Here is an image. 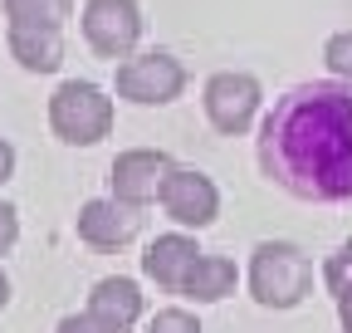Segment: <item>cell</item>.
I'll use <instances>...</instances> for the list:
<instances>
[{"instance_id": "8992f818", "label": "cell", "mask_w": 352, "mask_h": 333, "mask_svg": "<svg viewBox=\"0 0 352 333\" xmlns=\"http://www.w3.org/2000/svg\"><path fill=\"white\" fill-rule=\"evenodd\" d=\"M171 172H176V162L162 147H132V152H118L108 182H113V196L122 206H138L142 211L147 201H162V186H166Z\"/></svg>"}, {"instance_id": "5b68a950", "label": "cell", "mask_w": 352, "mask_h": 333, "mask_svg": "<svg viewBox=\"0 0 352 333\" xmlns=\"http://www.w3.org/2000/svg\"><path fill=\"white\" fill-rule=\"evenodd\" d=\"M182 89H186V69L166 50L132 54L118 64V98H127V103H142V108L171 103V98H182Z\"/></svg>"}, {"instance_id": "277c9868", "label": "cell", "mask_w": 352, "mask_h": 333, "mask_svg": "<svg viewBox=\"0 0 352 333\" xmlns=\"http://www.w3.org/2000/svg\"><path fill=\"white\" fill-rule=\"evenodd\" d=\"M83 39L98 59H132L142 39V6L138 0H83Z\"/></svg>"}, {"instance_id": "7a4b0ae2", "label": "cell", "mask_w": 352, "mask_h": 333, "mask_svg": "<svg viewBox=\"0 0 352 333\" xmlns=\"http://www.w3.org/2000/svg\"><path fill=\"white\" fill-rule=\"evenodd\" d=\"M314 289V260L289 240H259L250 255V294L264 309H294Z\"/></svg>"}, {"instance_id": "ac0fdd59", "label": "cell", "mask_w": 352, "mask_h": 333, "mask_svg": "<svg viewBox=\"0 0 352 333\" xmlns=\"http://www.w3.org/2000/svg\"><path fill=\"white\" fill-rule=\"evenodd\" d=\"M54 333H118V328H108L98 314H88V309H83V314H69V319H59V328H54Z\"/></svg>"}, {"instance_id": "5bb4252c", "label": "cell", "mask_w": 352, "mask_h": 333, "mask_svg": "<svg viewBox=\"0 0 352 333\" xmlns=\"http://www.w3.org/2000/svg\"><path fill=\"white\" fill-rule=\"evenodd\" d=\"M10 25L25 30H64V20L74 15V0H6Z\"/></svg>"}, {"instance_id": "3957f363", "label": "cell", "mask_w": 352, "mask_h": 333, "mask_svg": "<svg viewBox=\"0 0 352 333\" xmlns=\"http://www.w3.org/2000/svg\"><path fill=\"white\" fill-rule=\"evenodd\" d=\"M50 128L69 147H94L113 128V98L98 89V83H88V78H69L50 98Z\"/></svg>"}, {"instance_id": "8fae6325", "label": "cell", "mask_w": 352, "mask_h": 333, "mask_svg": "<svg viewBox=\"0 0 352 333\" xmlns=\"http://www.w3.org/2000/svg\"><path fill=\"white\" fill-rule=\"evenodd\" d=\"M88 314H98L108 328L127 333L132 323L142 319V289L138 279H127V275H108L94 284V294H88Z\"/></svg>"}, {"instance_id": "4fadbf2b", "label": "cell", "mask_w": 352, "mask_h": 333, "mask_svg": "<svg viewBox=\"0 0 352 333\" xmlns=\"http://www.w3.org/2000/svg\"><path fill=\"white\" fill-rule=\"evenodd\" d=\"M235 265L226 260V255H201L196 265H191V275H186V284H182V299H196V304H215V299H226V294H235Z\"/></svg>"}, {"instance_id": "9c48e42d", "label": "cell", "mask_w": 352, "mask_h": 333, "mask_svg": "<svg viewBox=\"0 0 352 333\" xmlns=\"http://www.w3.org/2000/svg\"><path fill=\"white\" fill-rule=\"evenodd\" d=\"M138 230H142V211L122 206L118 196H94L78 211V240L94 250H122L138 240Z\"/></svg>"}, {"instance_id": "52a82bcc", "label": "cell", "mask_w": 352, "mask_h": 333, "mask_svg": "<svg viewBox=\"0 0 352 333\" xmlns=\"http://www.w3.org/2000/svg\"><path fill=\"white\" fill-rule=\"evenodd\" d=\"M259 78L254 74H235V69H226V74H210V83H206V118H210V128L215 133H245L250 122H254V113H259Z\"/></svg>"}, {"instance_id": "44dd1931", "label": "cell", "mask_w": 352, "mask_h": 333, "mask_svg": "<svg viewBox=\"0 0 352 333\" xmlns=\"http://www.w3.org/2000/svg\"><path fill=\"white\" fill-rule=\"evenodd\" d=\"M338 323H342V333H352V289L338 294Z\"/></svg>"}, {"instance_id": "e0dca14e", "label": "cell", "mask_w": 352, "mask_h": 333, "mask_svg": "<svg viewBox=\"0 0 352 333\" xmlns=\"http://www.w3.org/2000/svg\"><path fill=\"white\" fill-rule=\"evenodd\" d=\"M323 59H328V69H333L338 78L352 83V30H342V34L328 39V45H323Z\"/></svg>"}, {"instance_id": "2e32d148", "label": "cell", "mask_w": 352, "mask_h": 333, "mask_svg": "<svg viewBox=\"0 0 352 333\" xmlns=\"http://www.w3.org/2000/svg\"><path fill=\"white\" fill-rule=\"evenodd\" d=\"M142 333H201V323H196V314H186V309H157V314L142 323Z\"/></svg>"}, {"instance_id": "7402d4cb", "label": "cell", "mask_w": 352, "mask_h": 333, "mask_svg": "<svg viewBox=\"0 0 352 333\" xmlns=\"http://www.w3.org/2000/svg\"><path fill=\"white\" fill-rule=\"evenodd\" d=\"M10 304V279H6V270H0V309Z\"/></svg>"}, {"instance_id": "7c38bea8", "label": "cell", "mask_w": 352, "mask_h": 333, "mask_svg": "<svg viewBox=\"0 0 352 333\" xmlns=\"http://www.w3.org/2000/svg\"><path fill=\"white\" fill-rule=\"evenodd\" d=\"M10 59L30 74H54L64 64V39L59 30H25V25H10Z\"/></svg>"}, {"instance_id": "ba28073f", "label": "cell", "mask_w": 352, "mask_h": 333, "mask_svg": "<svg viewBox=\"0 0 352 333\" xmlns=\"http://www.w3.org/2000/svg\"><path fill=\"white\" fill-rule=\"evenodd\" d=\"M162 211L176 221V226H191V230H206L215 216H220V191L206 172L196 166H176L162 186Z\"/></svg>"}, {"instance_id": "d6986e66", "label": "cell", "mask_w": 352, "mask_h": 333, "mask_svg": "<svg viewBox=\"0 0 352 333\" xmlns=\"http://www.w3.org/2000/svg\"><path fill=\"white\" fill-rule=\"evenodd\" d=\"M15 240H20V211L10 201H0V255H10Z\"/></svg>"}, {"instance_id": "30bf717a", "label": "cell", "mask_w": 352, "mask_h": 333, "mask_svg": "<svg viewBox=\"0 0 352 333\" xmlns=\"http://www.w3.org/2000/svg\"><path fill=\"white\" fill-rule=\"evenodd\" d=\"M206 255V250L191 240V235H157L152 245H147V255H142V275L157 284V289H166V294H182V284H186V275H191V265Z\"/></svg>"}, {"instance_id": "6da1fadb", "label": "cell", "mask_w": 352, "mask_h": 333, "mask_svg": "<svg viewBox=\"0 0 352 333\" xmlns=\"http://www.w3.org/2000/svg\"><path fill=\"white\" fill-rule=\"evenodd\" d=\"M259 172L298 201H352V83H294L264 113L254 138Z\"/></svg>"}, {"instance_id": "9a60e30c", "label": "cell", "mask_w": 352, "mask_h": 333, "mask_svg": "<svg viewBox=\"0 0 352 333\" xmlns=\"http://www.w3.org/2000/svg\"><path fill=\"white\" fill-rule=\"evenodd\" d=\"M323 284H328L333 299L342 294V289H352V240H342L333 255L323 260Z\"/></svg>"}, {"instance_id": "ffe728a7", "label": "cell", "mask_w": 352, "mask_h": 333, "mask_svg": "<svg viewBox=\"0 0 352 333\" xmlns=\"http://www.w3.org/2000/svg\"><path fill=\"white\" fill-rule=\"evenodd\" d=\"M10 172H15V147H10V138H0V186L10 182Z\"/></svg>"}]
</instances>
